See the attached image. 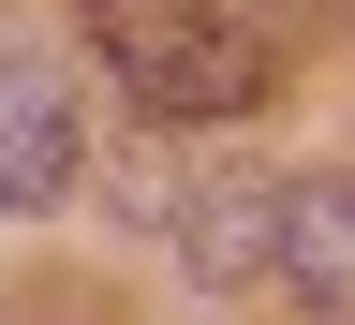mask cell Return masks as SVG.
<instances>
[{"label": "cell", "instance_id": "6da1fadb", "mask_svg": "<svg viewBox=\"0 0 355 325\" xmlns=\"http://www.w3.org/2000/svg\"><path fill=\"white\" fill-rule=\"evenodd\" d=\"M74 15H89L104 74L148 118H237V104H266V44L222 30L207 0H74Z\"/></svg>", "mask_w": 355, "mask_h": 325}, {"label": "cell", "instance_id": "7a4b0ae2", "mask_svg": "<svg viewBox=\"0 0 355 325\" xmlns=\"http://www.w3.org/2000/svg\"><path fill=\"white\" fill-rule=\"evenodd\" d=\"M74 193V89L30 60V44H0V207H60Z\"/></svg>", "mask_w": 355, "mask_h": 325}, {"label": "cell", "instance_id": "3957f363", "mask_svg": "<svg viewBox=\"0 0 355 325\" xmlns=\"http://www.w3.org/2000/svg\"><path fill=\"white\" fill-rule=\"evenodd\" d=\"M282 281L311 325H355V177H282Z\"/></svg>", "mask_w": 355, "mask_h": 325}, {"label": "cell", "instance_id": "277c9868", "mask_svg": "<svg viewBox=\"0 0 355 325\" xmlns=\"http://www.w3.org/2000/svg\"><path fill=\"white\" fill-rule=\"evenodd\" d=\"M178 222H193V281H252V266H282V193H266V177H222V193H193Z\"/></svg>", "mask_w": 355, "mask_h": 325}]
</instances>
